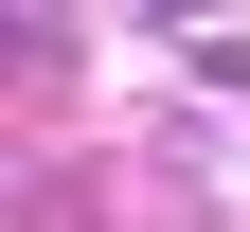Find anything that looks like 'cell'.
Instances as JSON below:
<instances>
[{
    "label": "cell",
    "mask_w": 250,
    "mask_h": 232,
    "mask_svg": "<svg viewBox=\"0 0 250 232\" xmlns=\"http://www.w3.org/2000/svg\"><path fill=\"white\" fill-rule=\"evenodd\" d=\"M72 72H89V0H0V89H18V107H54Z\"/></svg>",
    "instance_id": "6da1fadb"
},
{
    "label": "cell",
    "mask_w": 250,
    "mask_h": 232,
    "mask_svg": "<svg viewBox=\"0 0 250 232\" xmlns=\"http://www.w3.org/2000/svg\"><path fill=\"white\" fill-rule=\"evenodd\" d=\"M0 232H89V179L54 143H0Z\"/></svg>",
    "instance_id": "7a4b0ae2"
},
{
    "label": "cell",
    "mask_w": 250,
    "mask_h": 232,
    "mask_svg": "<svg viewBox=\"0 0 250 232\" xmlns=\"http://www.w3.org/2000/svg\"><path fill=\"white\" fill-rule=\"evenodd\" d=\"M179 72H197V89H232V107H250V36H197Z\"/></svg>",
    "instance_id": "3957f363"
},
{
    "label": "cell",
    "mask_w": 250,
    "mask_h": 232,
    "mask_svg": "<svg viewBox=\"0 0 250 232\" xmlns=\"http://www.w3.org/2000/svg\"><path fill=\"white\" fill-rule=\"evenodd\" d=\"M143 18H179V36H214V0H143Z\"/></svg>",
    "instance_id": "277c9868"
}]
</instances>
